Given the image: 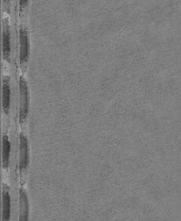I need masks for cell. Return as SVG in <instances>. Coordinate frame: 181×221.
I'll return each instance as SVG.
<instances>
[{"instance_id": "obj_5", "label": "cell", "mask_w": 181, "mask_h": 221, "mask_svg": "<svg viewBox=\"0 0 181 221\" xmlns=\"http://www.w3.org/2000/svg\"><path fill=\"white\" fill-rule=\"evenodd\" d=\"M29 220V203L28 196L24 188L19 191V221H28Z\"/></svg>"}, {"instance_id": "obj_9", "label": "cell", "mask_w": 181, "mask_h": 221, "mask_svg": "<svg viewBox=\"0 0 181 221\" xmlns=\"http://www.w3.org/2000/svg\"><path fill=\"white\" fill-rule=\"evenodd\" d=\"M28 3V1H27V0H20L21 5H23V4H25V3Z\"/></svg>"}, {"instance_id": "obj_7", "label": "cell", "mask_w": 181, "mask_h": 221, "mask_svg": "<svg viewBox=\"0 0 181 221\" xmlns=\"http://www.w3.org/2000/svg\"><path fill=\"white\" fill-rule=\"evenodd\" d=\"M10 103V79L4 75L3 78V108L5 111L9 110Z\"/></svg>"}, {"instance_id": "obj_8", "label": "cell", "mask_w": 181, "mask_h": 221, "mask_svg": "<svg viewBox=\"0 0 181 221\" xmlns=\"http://www.w3.org/2000/svg\"><path fill=\"white\" fill-rule=\"evenodd\" d=\"M10 142L9 136L6 134L3 135V165L6 168L9 164L10 160Z\"/></svg>"}, {"instance_id": "obj_4", "label": "cell", "mask_w": 181, "mask_h": 221, "mask_svg": "<svg viewBox=\"0 0 181 221\" xmlns=\"http://www.w3.org/2000/svg\"><path fill=\"white\" fill-rule=\"evenodd\" d=\"M3 208H2V220L10 221V194L8 187L3 185Z\"/></svg>"}, {"instance_id": "obj_1", "label": "cell", "mask_w": 181, "mask_h": 221, "mask_svg": "<svg viewBox=\"0 0 181 221\" xmlns=\"http://www.w3.org/2000/svg\"><path fill=\"white\" fill-rule=\"evenodd\" d=\"M29 106V95H28V87L26 80L23 76L19 78V118L22 122L28 113Z\"/></svg>"}, {"instance_id": "obj_3", "label": "cell", "mask_w": 181, "mask_h": 221, "mask_svg": "<svg viewBox=\"0 0 181 221\" xmlns=\"http://www.w3.org/2000/svg\"><path fill=\"white\" fill-rule=\"evenodd\" d=\"M19 42H20V50H19V58L21 63H23L27 61L29 55V38L28 31L25 26L21 25L19 30Z\"/></svg>"}, {"instance_id": "obj_2", "label": "cell", "mask_w": 181, "mask_h": 221, "mask_svg": "<svg viewBox=\"0 0 181 221\" xmlns=\"http://www.w3.org/2000/svg\"><path fill=\"white\" fill-rule=\"evenodd\" d=\"M29 162L28 153V139L24 133L20 132L19 135V169L21 171L24 170Z\"/></svg>"}, {"instance_id": "obj_6", "label": "cell", "mask_w": 181, "mask_h": 221, "mask_svg": "<svg viewBox=\"0 0 181 221\" xmlns=\"http://www.w3.org/2000/svg\"><path fill=\"white\" fill-rule=\"evenodd\" d=\"M3 52L5 58H8L10 54V26L6 20L3 23Z\"/></svg>"}]
</instances>
